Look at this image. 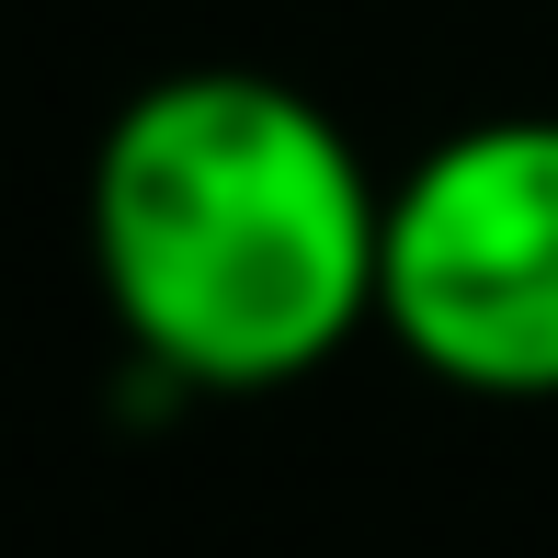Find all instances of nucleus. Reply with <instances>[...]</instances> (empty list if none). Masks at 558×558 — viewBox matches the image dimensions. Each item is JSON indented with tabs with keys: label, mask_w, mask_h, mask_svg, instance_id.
Here are the masks:
<instances>
[{
	"label": "nucleus",
	"mask_w": 558,
	"mask_h": 558,
	"mask_svg": "<svg viewBox=\"0 0 558 558\" xmlns=\"http://www.w3.org/2000/svg\"><path fill=\"white\" fill-rule=\"evenodd\" d=\"M92 263L160 376L251 399L319 376L376 319L388 194L296 81L171 69L104 125Z\"/></svg>",
	"instance_id": "f257e3e1"
},
{
	"label": "nucleus",
	"mask_w": 558,
	"mask_h": 558,
	"mask_svg": "<svg viewBox=\"0 0 558 558\" xmlns=\"http://www.w3.org/2000/svg\"><path fill=\"white\" fill-rule=\"evenodd\" d=\"M376 319L468 399H558V114L456 125L388 183Z\"/></svg>",
	"instance_id": "f03ea898"
}]
</instances>
